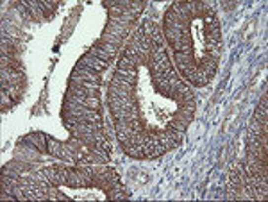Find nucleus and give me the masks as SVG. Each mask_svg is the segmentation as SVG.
Returning a JSON list of instances; mask_svg holds the SVG:
<instances>
[{"mask_svg":"<svg viewBox=\"0 0 268 202\" xmlns=\"http://www.w3.org/2000/svg\"><path fill=\"white\" fill-rule=\"evenodd\" d=\"M122 149H123V152L129 156V158H134V160H145V158H143V151H141V147H138V145H123Z\"/></svg>","mask_w":268,"mask_h":202,"instance_id":"nucleus-18","label":"nucleus"},{"mask_svg":"<svg viewBox=\"0 0 268 202\" xmlns=\"http://www.w3.org/2000/svg\"><path fill=\"white\" fill-rule=\"evenodd\" d=\"M88 54H91V56H95V57H99V59H102V61H106V63H109L113 57L109 56V54H106L104 50H100V48H97V47H91L88 50Z\"/></svg>","mask_w":268,"mask_h":202,"instance_id":"nucleus-21","label":"nucleus"},{"mask_svg":"<svg viewBox=\"0 0 268 202\" xmlns=\"http://www.w3.org/2000/svg\"><path fill=\"white\" fill-rule=\"evenodd\" d=\"M154 27H155V24H154V22H152L151 18L143 20V22H141V25H140L141 33L145 34L147 38H151V34H152V31H154Z\"/></svg>","mask_w":268,"mask_h":202,"instance_id":"nucleus-20","label":"nucleus"},{"mask_svg":"<svg viewBox=\"0 0 268 202\" xmlns=\"http://www.w3.org/2000/svg\"><path fill=\"white\" fill-rule=\"evenodd\" d=\"M39 5H41V9H43V13H45V16H47V18H50L52 14L56 13L59 2H57V0H39Z\"/></svg>","mask_w":268,"mask_h":202,"instance_id":"nucleus-16","label":"nucleus"},{"mask_svg":"<svg viewBox=\"0 0 268 202\" xmlns=\"http://www.w3.org/2000/svg\"><path fill=\"white\" fill-rule=\"evenodd\" d=\"M70 81H77V82H89V84H100V76L99 72L89 70L86 66H79L76 65L74 70L70 74Z\"/></svg>","mask_w":268,"mask_h":202,"instance_id":"nucleus-5","label":"nucleus"},{"mask_svg":"<svg viewBox=\"0 0 268 202\" xmlns=\"http://www.w3.org/2000/svg\"><path fill=\"white\" fill-rule=\"evenodd\" d=\"M138 66H141V61L140 57H138L136 52L132 50H123L122 57L118 59L116 63V68H120V70H132V72H138Z\"/></svg>","mask_w":268,"mask_h":202,"instance_id":"nucleus-6","label":"nucleus"},{"mask_svg":"<svg viewBox=\"0 0 268 202\" xmlns=\"http://www.w3.org/2000/svg\"><path fill=\"white\" fill-rule=\"evenodd\" d=\"M174 59H175V70H183V68H197V57L193 54H175L174 52Z\"/></svg>","mask_w":268,"mask_h":202,"instance_id":"nucleus-12","label":"nucleus"},{"mask_svg":"<svg viewBox=\"0 0 268 202\" xmlns=\"http://www.w3.org/2000/svg\"><path fill=\"white\" fill-rule=\"evenodd\" d=\"M129 27H131V24H125V22L108 20V22H106L104 33H109V34H113V36H118V38H123V36L129 33Z\"/></svg>","mask_w":268,"mask_h":202,"instance_id":"nucleus-10","label":"nucleus"},{"mask_svg":"<svg viewBox=\"0 0 268 202\" xmlns=\"http://www.w3.org/2000/svg\"><path fill=\"white\" fill-rule=\"evenodd\" d=\"M108 93L109 95H116V97H123V99H132L134 93H132V84L129 82H123L120 79H111L109 82V88H108Z\"/></svg>","mask_w":268,"mask_h":202,"instance_id":"nucleus-7","label":"nucleus"},{"mask_svg":"<svg viewBox=\"0 0 268 202\" xmlns=\"http://www.w3.org/2000/svg\"><path fill=\"white\" fill-rule=\"evenodd\" d=\"M47 136L45 132H31L27 136H24L20 140V145L27 147L31 151L41 152V154H48L47 152Z\"/></svg>","mask_w":268,"mask_h":202,"instance_id":"nucleus-4","label":"nucleus"},{"mask_svg":"<svg viewBox=\"0 0 268 202\" xmlns=\"http://www.w3.org/2000/svg\"><path fill=\"white\" fill-rule=\"evenodd\" d=\"M172 120H177V122L184 123V125L188 127L190 123L193 122V115L191 113H186V111H181V109H177V111L172 115Z\"/></svg>","mask_w":268,"mask_h":202,"instance_id":"nucleus-19","label":"nucleus"},{"mask_svg":"<svg viewBox=\"0 0 268 202\" xmlns=\"http://www.w3.org/2000/svg\"><path fill=\"white\" fill-rule=\"evenodd\" d=\"M106 193V197L109 199V201H125V199L131 197V193H129V190L123 186V184H120V186H115V188L108 190Z\"/></svg>","mask_w":268,"mask_h":202,"instance_id":"nucleus-13","label":"nucleus"},{"mask_svg":"<svg viewBox=\"0 0 268 202\" xmlns=\"http://www.w3.org/2000/svg\"><path fill=\"white\" fill-rule=\"evenodd\" d=\"M222 7H224V9H230V7H234V2H224Z\"/></svg>","mask_w":268,"mask_h":202,"instance_id":"nucleus-24","label":"nucleus"},{"mask_svg":"<svg viewBox=\"0 0 268 202\" xmlns=\"http://www.w3.org/2000/svg\"><path fill=\"white\" fill-rule=\"evenodd\" d=\"M151 79H152V86H154L155 93L163 95L166 99L172 97V88H170V82L165 76H151Z\"/></svg>","mask_w":268,"mask_h":202,"instance_id":"nucleus-11","label":"nucleus"},{"mask_svg":"<svg viewBox=\"0 0 268 202\" xmlns=\"http://www.w3.org/2000/svg\"><path fill=\"white\" fill-rule=\"evenodd\" d=\"M66 95H72V97H79V99H99V86L97 84H89V82H77V81L68 79V88H66Z\"/></svg>","mask_w":268,"mask_h":202,"instance_id":"nucleus-2","label":"nucleus"},{"mask_svg":"<svg viewBox=\"0 0 268 202\" xmlns=\"http://www.w3.org/2000/svg\"><path fill=\"white\" fill-rule=\"evenodd\" d=\"M77 65L86 66V68H89V70H95V72H99V74H100V72H104L106 68H108L109 63L102 61V59H99V57H95V56H91V54H88V52H86L84 56L77 61Z\"/></svg>","mask_w":268,"mask_h":202,"instance_id":"nucleus-8","label":"nucleus"},{"mask_svg":"<svg viewBox=\"0 0 268 202\" xmlns=\"http://www.w3.org/2000/svg\"><path fill=\"white\" fill-rule=\"evenodd\" d=\"M254 122L259 125H268V93L265 91L263 99L259 100L258 108L254 111Z\"/></svg>","mask_w":268,"mask_h":202,"instance_id":"nucleus-9","label":"nucleus"},{"mask_svg":"<svg viewBox=\"0 0 268 202\" xmlns=\"http://www.w3.org/2000/svg\"><path fill=\"white\" fill-rule=\"evenodd\" d=\"M47 152L57 160H63L65 163H74V154L66 147V143L54 136H47Z\"/></svg>","mask_w":268,"mask_h":202,"instance_id":"nucleus-3","label":"nucleus"},{"mask_svg":"<svg viewBox=\"0 0 268 202\" xmlns=\"http://www.w3.org/2000/svg\"><path fill=\"white\" fill-rule=\"evenodd\" d=\"M66 186L70 188H91L93 186V179L86 174L82 166H68V172H66Z\"/></svg>","mask_w":268,"mask_h":202,"instance_id":"nucleus-1","label":"nucleus"},{"mask_svg":"<svg viewBox=\"0 0 268 202\" xmlns=\"http://www.w3.org/2000/svg\"><path fill=\"white\" fill-rule=\"evenodd\" d=\"M93 47H97V48H100V50H104L106 54H109L111 57L116 56V54H118V48H120V47H116V45H111V43L102 41V40H97Z\"/></svg>","mask_w":268,"mask_h":202,"instance_id":"nucleus-17","label":"nucleus"},{"mask_svg":"<svg viewBox=\"0 0 268 202\" xmlns=\"http://www.w3.org/2000/svg\"><path fill=\"white\" fill-rule=\"evenodd\" d=\"M99 40H102V41H106V43H111V45H116V47H120V45H122V40L123 38H118V36H113V34H109V33H102V36H100Z\"/></svg>","mask_w":268,"mask_h":202,"instance_id":"nucleus-22","label":"nucleus"},{"mask_svg":"<svg viewBox=\"0 0 268 202\" xmlns=\"http://www.w3.org/2000/svg\"><path fill=\"white\" fill-rule=\"evenodd\" d=\"M168 123H170L172 127H174V129H175L177 132H181V134H184V132H186V129H188V127L184 125V123L177 122V120H172V118H170V122H168Z\"/></svg>","mask_w":268,"mask_h":202,"instance_id":"nucleus-23","label":"nucleus"},{"mask_svg":"<svg viewBox=\"0 0 268 202\" xmlns=\"http://www.w3.org/2000/svg\"><path fill=\"white\" fill-rule=\"evenodd\" d=\"M113 77L115 79L123 81V82H129V84H132V86L136 82V72H132V70H120V68H116Z\"/></svg>","mask_w":268,"mask_h":202,"instance_id":"nucleus-15","label":"nucleus"},{"mask_svg":"<svg viewBox=\"0 0 268 202\" xmlns=\"http://www.w3.org/2000/svg\"><path fill=\"white\" fill-rule=\"evenodd\" d=\"M24 5L27 7L29 14H31L33 18H36V20L47 18L45 13H43V9H41V5H39V0H24Z\"/></svg>","mask_w":268,"mask_h":202,"instance_id":"nucleus-14","label":"nucleus"}]
</instances>
